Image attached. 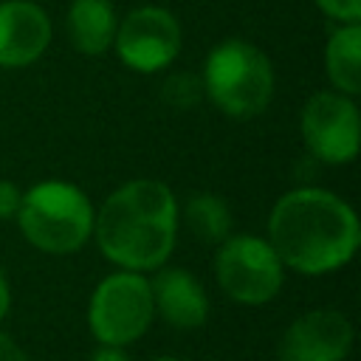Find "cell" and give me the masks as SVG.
<instances>
[{
  "label": "cell",
  "instance_id": "cell-6",
  "mask_svg": "<svg viewBox=\"0 0 361 361\" xmlns=\"http://www.w3.org/2000/svg\"><path fill=\"white\" fill-rule=\"evenodd\" d=\"M214 276L220 290L237 305L271 302L285 279V265L268 240L254 234L226 237L214 257Z\"/></svg>",
  "mask_w": 361,
  "mask_h": 361
},
{
  "label": "cell",
  "instance_id": "cell-18",
  "mask_svg": "<svg viewBox=\"0 0 361 361\" xmlns=\"http://www.w3.org/2000/svg\"><path fill=\"white\" fill-rule=\"evenodd\" d=\"M0 361H28L23 347L8 333H0Z\"/></svg>",
  "mask_w": 361,
  "mask_h": 361
},
{
  "label": "cell",
  "instance_id": "cell-17",
  "mask_svg": "<svg viewBox=\"0 0 361 361\" xmlns=\"http://www.w3.org/2000/svg\"><path fill=\"white\" fill-rule=\"evenodd\" d=\"M20 200H23L20 186H17V183H11V180H0V220L17 217Z\"/></svg>",
  "mask_w": 361,
  "mask_h": 361
},
{
  "label": "cell",
  "instance_id": "cell-13",
  "mask_svg": "<svg viewBox=\"0 0 361 361\" xmlns=\"http://www.w3.org/2000/svg\"><path fill=\"white\" fill-rule=\"evenodd\" d=\"M324 62H327V76L338 93L355 96L361 90V25L358 23H344L330 34Z\"/></svg>",
  "mask_w": 361,
  "mask_h": 361
},
{
  "label": "cell",
  "instance_id": "cell-19",
  "mask_svg": "<svg viewBox=\"0 0 361 361\" xmlns=\"http://www.w3.org/2000/svg\"><path fill=\"white\" fill-rule=\"evenodd\" d=\"M90 361H130V355L124 353V347H110V344H99L90 355Z\"/></svg>",
  "mask_w": 361,
  "mask_h": 361
},
{
  "label": "cell",
  "instance_id": "cell-16",
  "mask_svg": "<svg viewBox=\"0 0 361 361\" xmlns=\"http://www.w3.org/2000/svg\"><path fill=\"white\" fill-rule=\"evenodd\" d=\"M327 17L341 23H358L361 20V0H313Z\"/></svg>",
  "mask_w": 361,
  "mask_h": 361
},
{
  "label": "cell",
  "instance_id": "cell-5",
  "mask_svg": "<svg viewBox=\"0 0 361 361\" xmlns=\"http://www.w3.org/2000/svg\"><path fill=\"white\" fill-rule=\"evenodd\" d=\"M155 319L149 279L138 271L104 276L87 305V324L99 344L127 347L141 338Z\"/></svg>",
  "mask_w": 361,
  "mask_h": 361
},
{
  "label": "cell",
  "instance_id": "cell-2",
  "mask_svg": "<svg viewBox=\"0 0 361 361\" xmlns=\"http://www.w3.org/2000/svg\"><path fill=\"white\" fill-rule=\"evenodd\" d=\"M93 234L102 254L121 271H155L175 248V195L161 180H130L102 203Z\"/></svg>",
  "mask_w": 361,
  "mask_h": 361
},
{
  "label": "cell",
  "instance_id": "cell-15",
  "mask_svg": "<svg viewBox=\"0 0 361 361\" xmlns=\"http://www.w3.org/2000/svg\"><path fill=\"white\" fill-rule=\"evenodd\" d=\"M200 90H203V82H197V79L189 76V73H175V76H169V79L164 82L161 96H164V102H166L169 107L186 110V107H192V104L200 99Z\"/></svg>",
  "mask_w": 361,
  "mask_h": 361
},
{
  "label": "cell",
  "instance_id": "cell-3",
  "mask_svg": "<svg viewBox=\"0 0 361 361\" xmlns=\"http://www.w3.org/2000/svg\"><path fill=\"white\" fill-rule=\"evenodd\" d=\"M96 212L87 195L68 180L31 186L17 209L23 237L45 254H73L93 234Z\"/></svg>",
  "mask_w": 361,
  "mask_h": 361
},
{
  "label": "cell",
  "instance_id": "cell-20",
  "mask_svg": "<svg viewBox=\"0 0 361 361\" xmlns=\"http://www.w3.org/2000/svg\"><path fill=\"white\" fill-rule=\"evenodd\" d=\"M8 305H11V290H8V279H6V274L0 268V322L8 313Z\"/></svg>",
  "mask_w": 361,
  "mask_h": 361
},
{
  "label": "cell",
  "instance_id": "cell-4",
  "mask_svg": "<svg viewBox=\"0 0 361 361\" xmlns=\"http://www.w3.org/2000/svg\"><path fill=\"white\" fill-rule=\"evenodd\" d=\"M203 90L226 116L254 118L274 96L271 59L248 39H223L206 56Z\"/></svg>",
  "mask_w": 361,
  "mask_h": 361
},
{
  "label": "cell",
  "instance_id": "cell-7",
  "mask_svg": "<svg viewBox=\"0 0 361 361\" xmlns=\"http://www.w3.org/2000/svg\"><path fill=\"white\" fill-rule=\"evenodd\" d=\"M302 138L319 161L350 164L358 155L361 141L358 107L344 93H313L302 107Z\"/></svg>",
  "mask_w": 361,
  "mask_h": 361
},
{
  "label": "cell",
  "instance_id": "cell-9",
  "mask_svg": "<svg viewBox=\"0 0 361 361\" xmlns=\"http://www.w3.org/2000/svg\"><path fill=\"white\" fill-rule=\"evenodd\" d=\"M353 350V324L344 313L319 307L293 319L279 338V361H344Z\"/></svg>",
  "mask_w": 361,
  "mask_h": 361
},
{
  "label": "cell",
  "instance_id": "cell-8",
  "mask_svg": "<svg viewBox=\"0 0 361 361\" xmlns=\"http://www.w3.org/2000/svg\"><path fill=\"white\" fill-rule=\"evenodd\" d=\"M113 45L130 71L155 73L180 54V25L166 8L141 6L118 23Z\"/></svg>",
  "mask_w": 361,
  "mask_h": 361
},
{
  "label": "cell",
  "instance_id": "cell-12",
  "mask_svg": "<svg viewBox=\"0 0 361 361\" xmlns=\"http://www.w3.org/2000/svg\"><path fill=\"white\" fill-rule=\"evenodd\" d=\"M116 8L110 0H73L68 8V34L79 54L99 56L116 39Z\"/></svg>",
  "mask_w": 361,
  "mask_h": 361
},
{
  "label": "cell",
  "instance_id": "cell-10",
  "mask_svg": "<svg viewBox=\"0 0 361 361\" xmlns=\"http://www.w3.org/2000/svg\"><path fill=\"white\" fill-rule=\"evenodd\" d=\"M51 42V20L31 0L0 3V68H25L37 62Z\"/></svg>",
  "mask_w": 361,
  "mask_h": 361
},
{
  "label": "cell",
  "instance_id": "cell-21",
  "mask_svg": "<svg viewBox=\"0 0 361 361\" xmlns=\"http://www.w3.org/2000/svg\"><path fill=\"white\" fill-rule=\"evenodd\" d=\"M152 361H186V358H178V355H158V358H152Z\"/></svg>",
  "mask_w": 361,
  "mask_h": 361
},
{
  "label": "cell",
  "instance_id": "cell-14",
  "mask_svg": "<svg viewBox=\"0 0 361 361\" xmlns=\"http://www.w3.org/2000/svg\"><path fill=\"white\" fill-rule=\"evenodd\" d=\"M183 220L189 231L203 243H223L231 231V212L217 195H192L183 209Z\"/></svg>",
  "mask_w": 361,
  "mask_h": 361
},
{
  "label": "cell",
  "instance_id": "cell-11",
  "mask_svg": "<svg viewBox=\"0 0 361 361\" xmlns=\"http://www.w3.org/2000/svg\"><path fill=\"white\" fill-rule=\"evenodd\" d=\"M149 279L155 313L175 330H197L209 319V296L186 268H155Z\"/></svg>",
  "mask_w": 361,
  "mask_h": 361
},
{
  "label": "cell",
  "instance_id": "cell-1",
  "mask_svg": "<svg viewBox=\"0 0 361 361\" xmlns=\"http://www.w3.org/2000/svg\"><path fill=\"white\" fill-rule=\"evenodd\" d=\"M268 243L282 265L319 276L355 257L361 226L355 212L338 195L302 186L274 203L268 217Z\"/></svg>",
  "mask_w": 361,
  "mask_h": 361
}]
</instances>
